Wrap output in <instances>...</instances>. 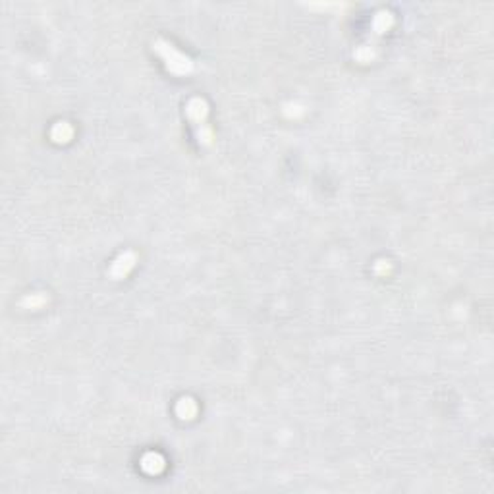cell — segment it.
I'll return each mask as SVG.
<instances>
[{"mask_svg":"<svg viewBox=\"0 0 494 494\" xmlns=\"http://www.w3.org/2000/svg\"><path fill=\"white\" fill-rule=\"evenodd\" d=\"M155 51L163 56V60L166 62V68L172 73H176V75H187V73L193 70L192 60H190L187 56H183L182 53H178L174 46L168 45L165 41H156Z\"/></svg>","mask_w":494,"mask_h":494,"instance_id":"2","label":"cell"},{"mask_svg":"<svg viewBox=\"0 0 494 494\" xmlns=\"http://www.w3.org/2000/svg\"><path fill=\"white\" fill-rule=\"evenodd\" d=\"M55 131H56V134L60 131V136H56V138H55L56 141H58V143H60V141L64 143V141H68V139L72 138V128H70V126H68L66 122H60V124H56Z\"/></svg>","mask_w":494,"mask_h":494,"instance_id":"4","label":"cell"},{"mask_svg":"<svg viewBox=\"0 0 494 494\" xmlns=\"http://www.w3.org/2000/svg\"><path fill=\"white\" fill-rule=\"evenodd\" d=\"M207 102L203 99H192L190 104H187V116L193 122V128H195V134H197V139L201 145H211L212 143V131L207 124Z\"/></svg>","mask_w":494,"mask_h":494,"instance_id":"1","label":"cell"},{"mask_svg":"<svg viewBox=\"0 0 494 494\" xmlns=\"http://www.w3.org/2000/svg\"><path fill=\"white\" fill-rule=\"evenodd\" d=\"M134 265H136V255H134L131 251L122 253V255L112 263V266H110V276H112L114 280H120V278L128 276V273L134 268Z\"/></svg>","mask_w":494,"mask_h":494,"instance_id":"3","label":"cell"}]
</instances>
